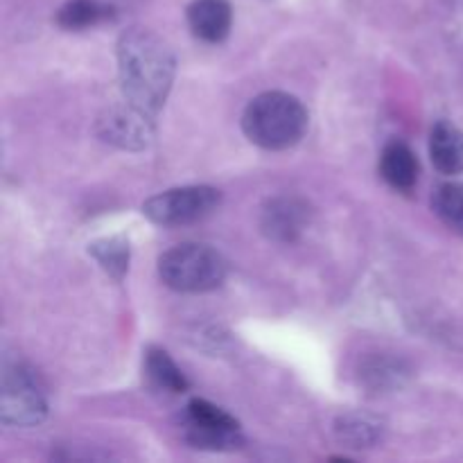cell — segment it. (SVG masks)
<instances>
[{
  "mask_svg": "<svg viewBox=\"0 0 463 463\" xmlns=\"http://www.w3.org/2000/svg\"><path fill=\"white\" fill-rule=\"evenodd\" d=\"M176 59L170 45L147 27H129L118 39V75L125 102L156 116L175 84Z\"/></svg>",
  "mask_w": 463,
  "mask_h": 463,
  "instance_id": "1",
  "label": "cell"
},
{
  "mask_svg": "<svg viewBox=\"0 0 463 463\" xmlns=\"http://www.w3.org/2000/svg\"><path fill=\"white\" fill-rule=\"evenodd\" d=\"M306 107L294 95L269 90L249 102L242 116V131L253 145L269 152L289 149L307 131Z\"/></svg>",
  "mask_w": 463,
  "mask_h": 463,
  "instance_id": "2",
  "label": "cell"
},
{
  "mask_svg": "<svg viewBox=\"0 0 463 463\" xmlns=\"http://www.w3.org/2000/svg\"><path fill=\"white\" fill-rule=\"evenodd\" d=\"M229 274L224 256L206 244L185 242L158 258V276L170 289L203 294L217 289Z\"/></svg>",
  "mask_w": 463,
  "mask_h": 463,
  "instance_id": "3",
  "label": "cell"
},
{
  "mask_svg": "<svg viewBox=\"0 0 463 463\" xmlns=\"http://www.w3.org/2000/svg\"><path fill=\"white\" fill-rule=\"evenodd\" d=\"M48 416V401L39 378L18 360L3 362L0 378V420L14 428H34Z\"/></svg>",
  "mask_w": 463,
  "mask_h": 463,
  "instance_id": "4",
  "label": "cell"
},
{
  "mask_svg": "<svg viewBox=\"0 0 463 463\" xmlns=\"http://www.w3.org/2000/svg\"><path fill=\"white\" fill-rule=\"evenodd\" d=\"M222 203V193L213 185H184L154 194L143 203V215L158 226H185L206 220Z\"/></svg>",
  "mask_w": 463,
  "mask_h": 463,
  "instance_id": "5",
  "label": "cell"
},
{
  "mask_svg": "<svg viewBox=\"0 0 463 463\" xmlns=\"http://www.w3.org/2000/svg\"><path fill=\"white\" fill-rule=\"evenodd\" d=\"M185 439L202 450H238L244 446L240 423L222 407L193 398L185 410Z\"/></svg>",
  "mask_w": 463,
  "mask_h": 463,
  "instance_id": "6",
  "label": "cell"
},
{
  "mask_svg": "<svg viewBox=\"0 0 463 463\" xmlns=\"http://www.w3.org/2000/svg\"><path fill=\"white\" fill-rule=\"evenodd\" d=\"M98 134L104 143L120 149H145L154 138V116L127 102L125 107H113L102 113Z\"/></svg>",
  "mask_w": 463,
  "mask_h": 463,
  "instance_id": "7",
  "label": "cell"
},
{
  "mask_svg": "<svg viewBox=\"0 0 463 463\" xmlns=\"http://www.w3.org/2000/svg\"><path fill=\"white\" fill-rule=\"evenodd\" d=\"M310 224V206L298 197H274L262 208V233L276 242H294Z\"/></svg>",
  "mask_w": 463,
  "mask_h": 463,
  "instance_id": "8",
  "label": "cell"
},
{
  "mask_svg": "<svg viewBox=\"0 0 463 463\" xmlns=\"http://www.w3.org/2000/svg\"><path fill=\"white\" fill-rule=\"evenodd\" d=\"M190 32L206 43H222L233 25L229 0H193L188 7Z\"/></svg>",
  "mask_w": 463,
  "mask_h": 463,
  "instance_id": "9",
  "label": "cell"
},
{
  "mask_svg": "<svg viewBox=\"0 0 463 463\" xmlns=\"http://www.w3.org/2000/svg\"><path fill=\"white\" fill-rule=\"evenodd\" d=\"M380 175L393 190L410 193L419 181V158L411 152L410 145L402 140H392L384 145L380 156Z\"/></svg>",
  "mask_w": 463,
  "mask_h": 463,
  "instance_id": "10",
  "label": "cell"
},
{
  "mask_svg": "<svg viewBox=\"0 0 463 463\" xmlns=\"http://www.w3.org/2000/svg\"><path fill=\"white\" fill-rule=\"evenodd\" d=\"M430 158L441 175L455 176L463 172V131L452 122L441 120L430 134Z\"/></svg>",
  "mask_w": 463,
  "mask_h": 463,
  "instance_id": "11",
  "label": "cell"
},
{
  "mask_svg": "<svg viewBox=\"0 0 463 463\" xmlns=\"http://www.w3.org/2000/svg\"><path fill=\"white\" fill-rule=\"evenodd\" d=\"M145 373L152 380L154 387L163 389V392L170 393H184L188 392L190 383L184 375V371L176 366V362L172 360L170 353L163 351V348L149 346L145 353Z\"/></svg>",
  "mask_w": 463,
  "mask_h": 463,
  "instance_id": "12",
  "label": "cell"
},
{
  "mask_svg": "<svg viewBox=\"0 0 463 463\" xmlns=\"http://www.w3.org/2000/svg\"><path fill=\"white\" fill-rule=\"evenodd\" d=\"M335 432L344 443H348V448H371L383 439L384 428L383 420L375 416L353 411V414L339 416Z\"/></svg>",
  "mask_w": 463,
  "mask_h": 463,
  "instance_id": "13",
  "label": "cell"
},
{
  "mask_svg": "<svg viewBox=\"0 0 463 463\" xmlns=\"http://www.w3.org/2000/svg\"><path fill=\"white\" fill-rule=\"evenodd\" d=\"M113 16V9L99 0H68L57 12V25L63 30H86Z\"/></svg>",
  "mask_w": 463,
  "mask_h": 463,
  "instance_id": "14",
  "label": "cell"
},
{
  "mask_svg": "<svg viewBox=\"0 0 463 463\" xmlns=\"http://www.w3.org/2000/svg\"><path fill=\"white\" fill-rule=\"evenodd\" d=\"M89 253L111 279H125L127 269H129V242L125 238L113 235V238L95 240L93 244H89Z\"/></svg>",
  "mask_w": 463,
  "mask_h": 463,
  "instance_id": "15",
  "label": "cell"
},
{
  "mask_svg": "<svg viewBox=\"0 0 463 463\" xmlns=\"http://www.w3.org/2000/svg\"><path fill=\"white\" fill-rule=\"evenodd\" d=\"M432 206L439 220L463 238V184L450 181L439 185L432 197Z\"/></svg>",
  "mask_w": 463,
  "mask_h": 463,
  "instance_id": "16",
  "label": "cell"
}]
</instances>
